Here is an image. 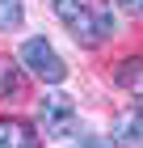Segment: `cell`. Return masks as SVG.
Wrapping results in <instances>:
<instances>
[{
    "label": "cell",
    "mask_w": 143,
    "mask_h": 148,
    "mask_svg": "<svg viewBox=\"0 0 143 148\" xmlns=\"http://www.w3.org/2000/svg\"><path fill=\"white\" fill-rule=\"evenodd\" d=\"M114 140H118L122 148H143V110L135 106V110H122L118 119H114Z\"/></svg>",
    "instance_id": "cell-5"
},
{
    "label": "cell",
    "mask_w": 143,
    "mask_h": 148,
    "mask_svg": "<svg viewBox=\"0 0 143 148\" xmlns=\"http://www.w3.org/2000/svg\"><path fill=\"white\" fill-rule=\"evenodd\" d=\"M76 123H80V110H76V102L67 93H46L42 102H38V131L42 136L67 140L76 131Z\"/></svg>",
    "instance_id": "cell-3"
},
{
    "label": "cell",
    "mask_w": 143,
    "mask_h": 148,
    "mask_svg": "<svg viewBox=\"0 0 143 148\" xmlns=\"http://www.w3.org/2000/svg\"><path fill=\"white\" fill-rule=\"evenodd\" d=\"M122 13H131V17H143V0H114Z\"/></svg>",
    "instance_id": "cell-9"
},
{
    "label": "cell",
    "mask_w": 143,
    "mask_h": 148,
    "mask_svg": "<svg viewBox=\"0 0 143 148\" xmlns=\"http://www.w3.org/2000/svg\"><path fill=\"white\" fill-rule=\"evenodd\" d=\"M17 93H21V64L13 68V59L0 55V102H9Z\"/></svg>",
    "instance_id": "cell-7"
},
{
    "label": "cell",
    "mask_w": 143,
    "mask_h": 148,
    "mask_svg": "<svg viewBox=\"0 0 143 148\" xmlns=\"http://www.w3.org/2000/svg\"><path fill=\"white\" fill-rule=\"evenodd\" d=\"M17 64H21L30 76H38L42 85H63L67 80V64L46 38H25L21 51H17Z\"/></svg>",
    "instance_id": "cell-2"
},
{
    "label": "cell",
    "mask_w": 143,
    "mask_h": 148,
    "mask_svg": "<svg viewBox=\"0 0 143 148\" xmlns=\"http://www.w3.org/2000/svg\"><path fill=\"white\" fill-rule=\"evenodd\" d=\"M114 80H118V89L135 93V97H143V59H122L118 68H114Z\"/></svg>",
    "instance_id": "cell-6"
},
{
    "label": "cell",
    "mask_w": 143,
    "mask_h": 148,
    "mask_svg": "<svg viewBox=\"0 0 143 148\" xmlns=\"http://www.w3.org/2000/svg\"><path fill=\"white\" fill-rule=\"evenodd\" d=\"M51 9H55V17L67 25V34L80 47H101L118 30L110 0H51Z\"/></svg>",
    "instance_id": "cell-1"
},
{
    "label": "cell",
    "mask_w": 143,
    "mask_h": 148,
    "mask_svg": "<svg viewBox=\"0 0 143 148\" xmlns=\"http://www.w3.org/2000/svg\"><path fill=\"white\" fill-rule=\"evenodd\" d=\"M0 148H38L34 127L13 119V114H0Z\"/></svg>",
    "instance_id": "cell-4"
},
{
    "label": "cell",
    "mask_w": 143,
    "mask_h": 148,
    "mask_svg": "<svg viewBox=\"0 0 143 148\" xmlns=\"http://www.w3.org/2000/svg\"><path fill=\"white\" fill-rule=\"evenodd\" d=\"M139 110H143V97H139Z\"/></svg>",
    "instance_id": "cell-10"
},
{
    "label": "cell",
    "mask_w": 143,
    "mask_h": 148,
    "mask_svg": "<svg viewBox=\"0 0 143 148\" xmlns=\"http://www.w3.org/2000/svg\"><path fill=\"white\" fill-rule=\"evenodd\" d=\"M25 17V0H0V34H13Z\"/></svg>",
    "instance_id": "cell-8"
}]
</instances>
